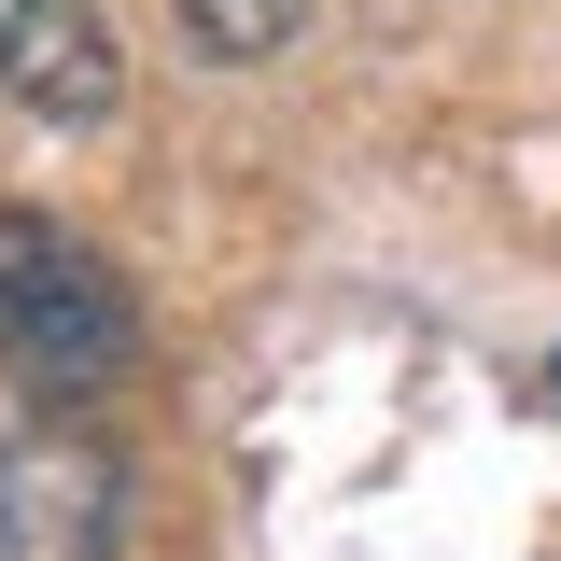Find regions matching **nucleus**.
<instances>
[{"label": "nucleus", "instance_id": "obj_1", "mask_svg": "<svg viewBox=\"0 0 561 561\" xmlns=\"http://www.w3.org/2000/svg\"><path fill=\"white\" fill-rule=\"evenodd\" d=\"M127 351H140L127 280L99 267L70 225L0 210V379H28V393H99Z\"/></svg>", "mask_w": 561, "mask_h": 561}, {"label": "nucleus", "instance_id": "obj_2", "mask_svg": "<svg viewBox=\"0 0 561 561\" xmlns=\"http://www.w3.org/2000/svg\"><path fill=\"white\" fill-rule=\"evenodd\" d=\"M113 449L84 435L70 408L14 421L0 435V561H99L113 548Z\"/></svg>", "mask_w": 561, "mask_h": 561}, {"label": "nucleus", "instance_id": "obj_3", "mask_svg": "<svg viewBox=\"0 0 561 561\" xmlns=\"http://www.w3.org/2000/svg\"><path fill=\"white\" fill-rule=\"evenodd\" d=\"M113 28H99V0H0V99L14 113H43V127H99L113 113Z\"/></svg>", "mask_w": 561, "mask_h": 561}, {"label": "nucleus", "instance_id": "obj_4", "mask_svg": "<svg viewBox=\"0 0 561 561\" xmlns=\"http://www.w3.org/2000/svg\"><path fill=\"white\" fill-rule=\"evenodd\" d=\"M183 28H197L210 57H280V43H295V28H309V0H183Z\"/></svg>", "mask_w": 561, "mask_h": 561}]
</instances>
